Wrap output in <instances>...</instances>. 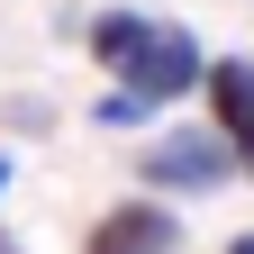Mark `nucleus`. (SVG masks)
<instances>
[{"mask_svg": "<svg viewBox=\"0 0 254 254\" xmlns=\"http://www.w3.org/2000/svg\"><path fill=\"white\" fill-rule=\"evenodd\" d=\"M200 73H209V46L190 37L182 18H154V27H145V46L127 55L109 82L127 91V100H145V109H173V100H190V91H200Z\"/></svg>", "mask_w": 254, "mask_h": 254, "instance_id": "nucleus-1", "label": "nucleus"}, {"mask_svg": "<svg viewBox=\"0 0 254 254\" xmlns=\"http://www.w3.org/2000/svg\"><path fill=\"white\" fill-rule=\"evenodd\" d=\"M136 173L154 200H190V190H218L236 164H227V145H218V127H164L145 154H136Z\"/></svg>", "mask_w": 254, "mask_h": 254, "instance_id": "nucleus-2", "label": "nucleus"}, {"mask_svg": "<svg viewBox=\"0 0 254 254\" xmlns=\"http://www.w3.org/2000/svg\"><path fill=\"white\" fill-rule=\"evenodd\" d=\"M200 100H209V127H218V145H227V164L254 182V55H209Z\"/></svg>", "mask_w": 254, "mask_h": 254, "instance_id": "nucleus-3", "label": "nucleus"}, {"mask_svg": "<svg viewBox=\"0 0 254 254\" xmlns=\"http://www.w3.org/2000/svg\"><path fill=\"white\" fill-rule=\"evenodd\" d=\"M173 245H182V218L164 200H118V209L91 218V236H82V254H173Z\"/></svg>", "mask_w": 254, "mask_h": 254, "instance_id": "nucleus-4", "label": "nucleus"}, {"mask_svg": "<svg viewBox=\"0 0 254 254\" xmlns=\"http://www.w3.org/2000/svg\"><path fill=\"white\" fill-rule=\"evenodd\" d=\"M145 27H154V9H100V18H91V64L118 73V64L145 46Z\"/></svg>", "mask_w": 254, "mask_h": 254, "instance_id": "nucleus-5", "label": "nucleus"}, {"mask_svg": "<svg viewBox=\"0 0 254 254\" xmlns=\"http://www.w3.org/2000/svg\"><path fill=\"white\" fill-rule=\"evenodd\" d=\"M154 109L145 100H127V91H109V100H91V127H145Z\"/></svg>", "mask_w": 254, "mask_h": 254, "instance_id": "nucleus-6", "label": "nucleus"}, {"mask_svg": "<svg viewBox=\"0 0 254 254\" xmlns=\"http://www.w3.org/2000/svg\"><path fill=\"white\" fill-rule=\"evenodd\" d=\"M9 173H18V154H0V190H9Z\"/></svg>", "mask_w": 254, "mask_h": 254, "instance_id": "nucleus-7", "label": "nucleus"}, {"mask_svg": "<svg viewBox=\"0 0 254 254\" xmlns=\"http://www.w3.org/2000/svg\"><path fill=\"white\" fill-rule=\"evenodd\" d=\"M227 254H254V236H227Z\"/></svg>", "mask_w": 254, "mask_h": 254, "instance_id": "nucleus-8", "label": "nucleus"}, {"mask_svg": "<svg viewBox=\"0 0 254 254\" xmlns=\"http://www.w3.org/2000/svg\"><path fill=\"white\" fill-rule=\"evenodd\" d=\"M0 254H18V236H9V227H0Z\"/></svg>", "mask_w": 254, "mask_h": 254, "instance_id": "nucleus-9", "label": "nucleus"}]
</instances>
